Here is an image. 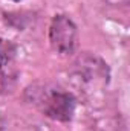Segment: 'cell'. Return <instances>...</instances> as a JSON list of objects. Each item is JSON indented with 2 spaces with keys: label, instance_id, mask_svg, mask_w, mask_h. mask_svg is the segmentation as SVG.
Instances as JSON below:
<instances>
[{
  "label": "cell",
  "instance_id": "1",
  "mask_svg": "<svg viewBox=\"0 0 130 131\" xmlns=\"http://www.w3.org/2000/svg\"><path fill=\"white\" fill-rule=\"evenodd\" d=\"M25 98L46 117L58 122H70L77 110V98L70 92L49 84H34L28 87Z\"/></svg>",
  "mask_w": 130,
  "mask_h": 131
},
{
  "label": "cell",
  "instance_id": "2",
  "mask_svg": "<svg viewBox=\"0 0 130 131\" xmlns=\"http://www.w3.org/2000/svg\"><path fill=\"white\" fill-rule=\"evenodd\" d=\"M73 84L84 93H94L109 82V67L97 55L83 53L77 58L70 72Z\"/></svg>",
  "mask_w": 130,
  "mask_h": 131
},
{
  "label": "cell",
  "instance_id": "3",
  "mask_svg": "<svg viewBox=\"0 0 130 131\" xmlns=\"http://www.w3.org/2000/svg\"><path fill=\"white\" fill-rule=\"evenodd\" d=\"M49 43L58 55H72L78 46V28L67 15H54L49 26Z\"/></svg>",
  "mask_w": 130,
  "mask_h": 131
},
{
  "label": "cell",
  "instance_id": "4",
  "mask_svg": "<svg viewBox=\"0 0 130 131\" xmlns=\"http://www.w3.org/2000/svg\"><path fill=\"white\" fill-rule=\"evenodd\" d=\"M17 53L15 44L9 40L0 38V70L3 72H14V58Z\"/></svg>",
  "mask_w": 130,
  "mask_h": 131
},
{
  "label": "cell",
  "instance_id": "5",
  "mask_svg": "<svg viewBox=\"0 0 130 131\" xmlns=\"http://www.w3.org/2000/svg\"><path fill=\"white\" fill-rule=\"evenodd\" d=\"M106 2L109 5H115V6L116 5H127L129 3V0H106Z\"/></svg>",
  "mask_w": 130,
  "mask_h": 131
},
{
  "label": "cell",
  "instance_id": "6",
  "mask_svg": "<svg viewBox=\"0 0 130 131\" xmlns=\"http://www.w3.org/2000/svg\"><path fill=\"white\" fill-rule=\"evenodd\" d=\"M11 2H17L18 3V2H23V0H11Z\"/></svg>",
  "mask_w": 130,
  "mask_h": 131
}]
</instances>
